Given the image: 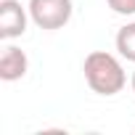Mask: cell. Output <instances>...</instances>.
I'll return each mask as SVG.
<instances>
[{
    "label": "cell",
    "instance_id": "obj_1",
    "mask_svg": "<svg viewBox=\"0 0 135 135\" xmlns=\"http://www.w3.org/2000/svg\"><path fill=\"white\" fill-rule=\"evenodd\" d=\"M82 72H85L90 90L98 93V95H117L127 85V72H124L122 61L117 56L106 53V50L88 53L85 64H82Z\"/></svg>",
    "mask_w": 135,
    "mask_h": 135
},
{
    "label": "cell",
    "instance_id": "obj_2",
    "mask_svg": "<svg viewBox=\"0 0 135 135\" xmlns=\"http://www.w3.org/2000/svg\"><path fill=\"white\" fill-rule=\"evenodd\" d=\"M29 19L40 29H61L72 19V0H29Z\"/></svg>",
    "mask_w": 135,
    "mask_h": 135
},
{
    "label": "cell",
    "instance_id": "obj_3",
    "mask_svg": "<svg viewBox=\"0 0 135 135\" xmlns=\"http://www.w3.org/2000/svg\"><path fill=\"white\" fill-rule=\"evenodd\" d=\"M29 8H24L19 0H0V37L16 40L27 32Z\"/></svg>",
    "mask_w": 135,
    "mask_h": 135
},
{
    "label": "cell",
    "instance_id": "obj_4",
    "mask_svg": "<svg viewBox=\"0 0 135 135\" xmlns=\"http://www.w3.org/2000/svg\"><path fill=\"white\" fill-rule=\"evenodd\" d=\"M29 69V58L21 48L16 45H6L3 48V56H0V80L3 82H16L27 74Z\"/></svg>",
    "mask_w": 135,
    "mask_h": 135
},
{
    "label": "cell",
    "instance_id": "obj_5",
    "mask_svg": "<svg viewBox=\"0 0 135 135\" xmlns=\"http://www.w3.org/2000/svg\"><path fill=\"white\" fill-rule=\"evenodd\" d=\"M114 45H117V50H119V56H122V58H127V61H132V64H135V21L124 24V27L117 32Z\"/></svg>",
    "mask_w": 135,
    "mask_h": 135
},
{
    "label": "cell",
    "instance_id": "obj_6",
    "mask_svg": "<svg viewBox=\"0 0 135 135\" xmlns=\"http://www.w3.org/2000/svg\"><path fill=\"white\" fill-rule=\"evenodd\" d=\"M106 3L119 16H135V0H106Z\"/></svg>",
    "mask_w": 135,
    "mask_h": 135
},
{
    "label": "cell",
    "instance_id": "obj_7",
    "mask_svg": "<svg viewBox=\"0 0 135 135\" xmlns=\"http://www.w3.org/2000/svg\"><path fill=\"white\" fill-rule=\"evenodd\" d=\"M130 88H132V93H135V72H132V77H130Z\"/></svg>",
    "mask_w": 135,
    "mask_h": 135
}]
</instances>
